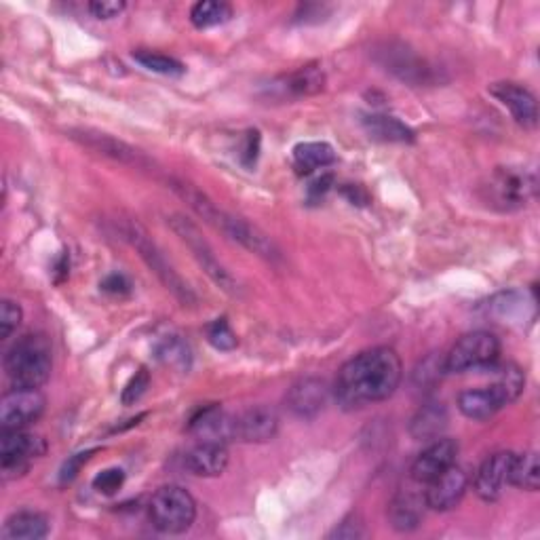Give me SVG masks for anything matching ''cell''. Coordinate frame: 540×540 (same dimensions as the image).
I'll return each mask as SVG.
<instances>
[{"mask_svg": "<svg viewBox=\"0 0 540 540\" xmlns=\"http://www.w3.org/2000/svg\"><path fill=\"white\" fill-rule=\"evenodd\" d=\"M403 378L399 355L389 346L363 351L346 361L334 384L340 408L359 410L395 395Z\"/></svg>", "mask_w": 540, "mask_h": 540, "instance_id": "1", "label": "cell"}, {"mask_svg": "<svg viewBox=\"0 0 540 540\" xmlns=\"http://www.w3.org/2000/svg\"><path fill=\"white\" fill-rule=\"evenodd\" d=\"M169 188L176 192V195L192 209L199 218H203L207 224H211L214 228H218L220 233H224L230 241L239 243L241 247H245L247 252H252L268 262H279L281 260V252L279 247L275 245V241L270 239L268 235H264L262 230L254 224H249L247 220L228 214V211L220 209L214 201H211L207 195L192 186L190 182L184 180H171Z\"/></svg>", "mask_w": 540, "mask_h": 540, "instance_id": "2", "label": "cell"}, {"mask_svg": "<svg viewBox=\"0 0 540 540\" xmlns=\"http://www.w3.org/2000/svg\"><path fill=\"white\" fill-rule=\"evenodd\" d=\"M53 368L51 344L43 334L19 338L5 355V372L13 389H41Z\"/></svg>", "mask_w": 540, "mask_h": 540, "instance_id": "3", "label": "cell"}, {"mask_svg": "<svg viewBox=\"0 0 540 540\" xmlns=\"http://www.w3.org/2000/svg\"><path fill=\"white\" fill-rule=\"evenodd\" d=\"M121 235L123 239L138 252V256L144 260V264L152 270L157 279L176 296L184 306L197 304V294L192 292L190 285L180 277L176 268L165 258V254L159 249V245L150 239L146 228L135 220H123L121 222Z\"/></svg>", "mask_w": 540, "mask_h": 540, "instance_id": "4", "label": "cell"}, {"mask_svg": "<svg viewBox=\"0 0 540 540\" xmlns=\"http://www.w3.org/2000/svg\"><path fill=\"white\" fill-rule=\"evenodd\" d=\"M481 190H484V199L492 207L500 211H515L534 201L538 178L526 167H498Z\"/></svg>", "mask_w": 540, "mask_h": 540, "instance_id": "5", "label": "cell"}, {"mask_svg": "<svg viewBox=\"0 0 540 540\" xmlns=\"http://www.w3.org/2000/svg\"><path fill=\"white\" fill-rule=\"evenodd\" d=\"M152 526L163 534H182L197 519V503L182 486H165L157 490L148 505Z\"/></svg>", "mask_w": 540, "mask_h": 540, "instance_id": "6", "label": "cell"}, {"mask_svg": "<svg viewBox=\"0 0 540 540\" xmlns=\"http://www.w3.org/2000/svg\"><path fill=\"white\" fill-rule=\"evenodd\" d=\"M167 222H169L173 233H176L188 245L192 256H195V260L201 264L207 277L214 281L222 289V292H226L230 296H239L241 294L239 281L230 275V270L216 258L214 249H211L207 239L201 235V230L184 216H171Z\"/></svg>", "mask_w": 540, "mask_h": 540, "instance_id": "7", "label": "cell"}, {"mask_svg": "<svg viewBox=\"0 0 540 540\" xmlns=\"http://www.w3.org/2000/svg\"><path fill=\"white\" fill-rule=\"evenodd\" d=\"M500 357V342L490 332H471L462 336L450 353L443 357V372L465 374L471 370L490 368Z\"/></svg>", "mask_w": 540, "mask_h": 540, "instance_id": "8", "label": "cell"}, {"mask_svg": "<svg viewBox=\"0 0 540 540\" xmlns=\"http://www.w3.org/2000/svg\"><path fill=\"white\" fill-rule=\"evenodd\" d=\"M374 60L391 74H395L399 81L410 83L414 87H429L437 85L439 72L427 62L416 55L410 47L399 43H384L374 51Z\"/></svg>", "mask_w": 540, "mask_h": 540, "instance_id": "9", "label": "cell"}, {"mask_svg": "<svg viewBox=\"0 0 540 540\" xmlns=\"http://www.w3.org/2000/svg\"><path fill=\"white\" fill-rule=\"evenodd\" d=\"M47 452V443L26 429L3 431L0 437V462H3L5 479L24 475L30 467V460L43 456Z\"/></svg>", "mask_w": 540, "mask_h": 540, "instance_id": "10", "label": "cell"}, {"mask_svg": "<svg viewBox=\"0 0 540 540\" xmlns=\"http://www.w3.org/2000/svg\"><path fill=\"white\" fill-rule=\"evenodd\" d=\"M45 412V397L38 389H13L0 401L3 431L26 429Z\"/></svg>", "mask_w": 540, "mask_h": 540, "instance_id": "11", "label": "cell"}, {"mask_svg": "<svg viewBox=\"0 0 540 540\" xmlns=\"http://www.w3.org/2000/svg\"><path fill=\"white\" fill-rule=\"evenodd\" d=\"M513 456V452H496L481 462L473 479V490L481 500L494 503L503 496L505 488L511 486Z\"/></svg>", "mask_w": 540, "mask_h": 540, "instance_id": "12", "label": "cell"}, {"mask_svg": "<svg viewBox=\"0 0 540 540\" xmlns=\"http://www.w3.org/2000/svg\"><path fill=\"white\" fill-rule=\"evenodd\" d=\"M515 397L513 393L494 380L490 387L481 389H469L465 393H460L458 397V410L471 420H490L496 412H500L505 405L513 403Z\"/></svg>", "mask_w": 540, "mask_h": 540, "instance_id": "13", "label": "cell"}, {"mask_svg": "<svg viewBox=\"0 0 540 540\" xmlns=\"http://www.w3.org/2000/svg\"><path fill=\"white\" fill-rule=\"evenodd\" d=\"M458 456V443L454 439L437 437L433 439L431 446L427 450H422L418 458L412 465V479L420 486H427L429 481L439 477L441 473H446L450 467L456 465Z\"/></svg>", "mask_w": 540, "mask_h": 540, "instance_id": "14", "label": "cell"}, {"mask_svg": "<svg viewBox=\"0 0 540 540\" xmlns=\"http://www.w3.org/2000/svg\"><path fill=\"white\" fill-rule=\"evenodd\" d=\"M70 138L81 142L83 146L104 154V157L119 161L123 165H131V167H148L150 161L146 159V154L135 150L133 146H129L123 140L112 138L108 133H100V131H91V129H72Z\"/></svg>", "mask_w": 540, "mask_h": 540, "instance_id": "15", "label": "cell"}, {"mask_svg": "<svg viewBox=\"0 0 540 540\" xmlns=\"http://www.w3.org/2000/svg\"><path fill=\"white\" fill-rule=\"evenodd\" d=\"M469 488V477L460 467H450L446 473H441L433 481L427 484V490H424V503H427V509L431 511H452L462 496H465Z\"/></svg>", "mask_w": 540, "mask_h": 540, "instance_id": "16", "label": "cell"}, {"mask_svg": "<svg viewBox=\"0 0 540 540\" xmlns=\"http://www.w3.org/2000/svg\"><path fill=\"white\" fill-rule=\"evenodd\" d=\"M279 433V416L275 410L256 405L233 416V437L245 443H266Z\"/></svg>", "mask_w": 540, "mask_h": 540, "instance_id": "17", "label": "cell"}, {"mask_svg": "<svg viewBox=\"0 0 540 540\" xmlns=\"http://www.w3.org/2000/svg\"><path fill=\"white\" fill-rule=\"evenodd\" d=\"M327 401H330V389L319 378H302L289 389L285 399L289 412L304 420L319 416L325 410Z\"/></svg>", "mask_w": 540, "mask_h": 540, "instance_id": "18", "label": "cell"}, {"mask_svg": "<svg viewBox=\"0 0 540 540\" xmlns=\"http://www.w3.org/2000/svg\"><path fill=\"white\" fill-rule=\"evenodd\" d=\"M490 93L511 112V117L522 127H534L538 123V104L526 87L503 81L494 83L490 87Z\"/></svg>", "mask_w": 540, "mask_h": 540, "instance_id": "19", "label": "cell"}, {"mask_svg": "<svg viewBox=\"0 0 540 540\" xmlns=\"http://www.w3.org/2000/svg\"><path fill=\"white\" fill-rule=\"evenodd\" d=\"M230 454L224 441H199L195 448L186 454V467L192 475L199 477H218L226 471Z\"/></svg>", "mask_w": 540, "mask_h": 540, "instance_id": "20", "label": "cell"}, {"mask_svg": "<svg viewBox=\"0 0 540 540\" xmlns=\"http://www.w3.org/2000/svg\"><path fill=\"white\" fill-rule=\"evenodd\" d=\"M273 87L281 98H308V95H317L325 89V72L315 64H308L281 76Z\"/></svg>", "mask_w": 540, "mask_h": 540, "instance_id": "21", "label": "cell"}, {"mask_svg": "<svg viewBox=\"0 0 540 540\" xmlns=\"http://www.w3.org/2000/svg\"><path fill=\"white\" fill-rule=\"evenodd\" d=\"M427 503H424V494H416L412 490H401L389 507L391 526L399 532H412L422 524Z\"/></svg>", "mask_w": 540, "mask_h": 540, "instance_id": "22", "label": "cell"}, {"mask_svg": "<svg viewBox=\"0 0 540 540\" xmlns=\"http://www.w3.org/2000/svg\"><path fill=\"white\" fill-rule=\"evenodd\" d=\"M49 534L47 517L36 511H19L11 515L3 526L7 540H41Z\"/></svg>", "mask_w": 540, "mask_h": 540, "instance_id": "23", "label": "cell"}, {"mask_svg": "<svg viewBox=\"0 0 540 540\" xmlns=\"http://www.w3.org/2000/svg\"><path fill=\"white\" fill-rule=\"evenodd\" d=\"M448 420L450 418H448L446 405L433 401V403L422 405V408L416 412L410 431L414 439L418 441H433L443 433V429L448 427Z\"/></svg>", "mask_w": 540, "mask_h": 540, "instance_id": "24", "label": "cell"}, {"mask_svg": "<svg viewBox=\"0 0 540 540\" xmlns=\"http://www.w3.org/2000/svg\"><path fill=\"white\" fill-rule=\"evenodd\" d=\"M336 163V152L325 142H302L294 148V167L300 176H311V173L325 169Z\"/></svg>", "mask_w": 540, "mask_h": 540, "instance_id": "25", "label": "cell"}, {"mask_svg": "<svg viewBox=\"0 0 540 540\" xmlns=\"http://www.w3.org/2000/svg\"><path fill=\"white\" fill-rule=\"evenodd\" d=\"M363 127L368 131L370 138L380 140V142H391V144H410L414 142V131L401 123L395 117H387V114H370V117L363 119Z\"/></svg>", "mask_w": 540, "mask_h": 540, "instance_id": "26", "label": "cell"}, {"mask_svg": "<svg viewBox=\"0 0 540 540\" xmlns=\"http://www.w3.org/2000/svg\"><path fill=\"white\" fill-rule=\"evenodd\" d=\"M511 486L519 490L536 492L540 486V462L536 452H524L513 456Z\"/></svg>", "mask_w": 540, "mask_h": 540, "instance_id": "27", "label": "cell"}, {"mask_svg": "<svg viewBox=\"0 0 540 540\" xmlns=\"http://www.w3.org/2000/svg\"><path fill=\"white\" fill-rule=\"evenodd\" d=\"M157 359L171 370L188 372L192 365V351L180 336H167L157 344Z\"/></svg>", "mask_w": 540, "mask_h": 540, "instance_id": "28", "label": "cell"}, {"mask_svg": "<svg viewBox=\"0 0 540 540\" xmlns=\"http://www.w3.org/2000/svg\"><path fill=\"white\" fill-rule=\"evenodd\" d=\"M233 17V7L218 0H201V3L192 5L190 9V22L195 28H214L226 24Z\"/></svg>", "mask_w": 540, "mask_h": 540, "instance_id": "29", "label": "cell"}, {"mask_svg": "<svg viewBox=\"0 0 540 540\" xmlns=\"http://www.w3.org/2000/svg\"><path fill=\"white\" fill-rule=\"evenodd\" d=\"M133 60L138 62L142 68L157 72V74H165V76H182L186 72L184 64L178 62L176 57H169L165 53H157V51H148V49H138L133 51Z\"/></svg>", "mask_w": 540, "mask_h": 540, "instance_id": "30", "label": "cell"}, {"mask_svg": "<svg viewBox=\"0 0 540 540\" xmlns=\"http://www.w3.org/2000/svg\"><path fill=\"white\" fill-rule=\"evenodd\" d=\"M207 340L218 351H233V349H237V344H239L235 332L230 330L226 319H216L214 323L207 325Z\"/></svg>", "mask_w": 540, "mask_h": 540, "instance_id": "31", "label": "cell"}, {"mask_svg": "<svg viewBox=\"0 0 540 540\" xmlns=\"http://www.w3.org/2000/svg\"><path fill=\"white\" fill-rule=\"evenodd\" d=\"M22 317V306L13 300H3V306H0V338H11L19 323H22Z\"/></svg>", "mask_w": 540, "mask_h": 540, "instance_id": "32", "label": "cell"}, {"mask_svg": "<svg viewBox=\"0 0 540 540\" xmlns=\"http://www.w3.org/2000/svg\"><path fill=\"white\" fill-rule=\"evenodd\" d=\"M123 484H125V471L117 467L106 469L93 477V488L106 496L117 494L123 488Z\"/></svg>", "mask_w": 540, "mask_h": 540, "instance_id": "33", "label": "cell"}, {"mask_svg": "<svg viewBox=\"0 0 540 540\" xmlns=\"http://www.w3.org/2000/svg\"><path fill=\"white\" fill-rule=\"evenodd\" d=\"M150 387V374L146 368L135 372V376L127 382V387L123 389V395H121V401L125 405H133L135 401H140L142 395L146 393V389Z\"/></svg>", "mask_w": 540, "mask_h": 540, "instance_id": "34", "label": "cell"}, {"mask_svg": "<svg viewBox=\"0 0 540 540\" xmlns=\"http://www.w3.org/2000/svg\"><path fill=\"white\" fill-rule=\"evenodd\" d=\"M98 452V450H87V452H79V454H74L70 456L66 462H64V467L60 471V481L62 484H70V481H74L76 477H79L81 469L87 465V462L91 460V456Z\"/></svg>", "mask_w": 540, "mask_h": 540, "instance_id": "35", "label": "cell"}, {"mask_svg": "<svg viewBox=\"0 0 540 540\" xmlns=\"http://www.w3.org/2000/svg\"><path fill=\"white\" fill-rule=\"evenodd\" d=\"M125 3L121 0H93L89 3V13L98 19H112L125 11Z\"/></svg>", "mask_w": 540, "mask_h": 540, "instance_id": "36", "label": "cell"}, {"mask_svg": "<svg viewBox=\"0 0 540 540\" xmlns=\"http://www.w3.org/2000/svg\"><path fill=\"white\" fill-rule=\"evenodd\" d=\"M441 374H446V372H443V361L437 363L435 357H429L427 361L420 363V368L414 372V380L418 384H429V382L439 380Z\"/></svg>", "mask_w": 540, "mask_h": 540, "instance_id": "37", "label": "cell"}, {"mask_svg": "<svg viewBox=\"0 0 540 540\" xmlns=\"http://www.w3.org/2000/svg\"><path fill=\"white\" fill-rule=\"evenodd\" d=\"M363 532V524H359L357 517H349L344 519L340 526H336V530L330 534V538H340V540H355L361 538Z\"/></svg>", "mask_w": 540, "mask_h": 540, "instance_id": "38", "label": "cell"}, {"mask_svg": "<svg viewBox=\"0 0 540 540\" xmlns=\"http://www.w3.org/2000/svg\"><path fill=\"white\" fill-rule=\"evenodd\" d=\"M102 289L112 296H127L131 292V281L121 273H112L102 281Z\"/></svg>", "mask_w": 540, "mask_h": 540, "instance_id": "39", "label": "cell"}, {"mask_svg": "<svg viewBox=\"0 0 540 540\" xmlns=\"http://www.w3.org/2000/svg\"><path fill=\"white\" fill-rule=\"evenodd\" d=\"M332 184H334L332 173H321V176L315 178L311 186H308V197H311L313 201H321L327 192L332 190Z\"/></svg>", "mask_w": 540, "mask_h": 540, "instance_id": "40", "label": "cell"}, {"mask_svg": "<svg viewBox=\"0 0 540 540\" xmlns=\"http://www.w3.org/2000/svg\"><path fill=\"white\" fill-rule=\"evenodd\" d=\"M258 152H260V133L258 131H249L247 138H245V152H243V163L247 167H252L258 159Z\"/></svg>", "mask_w": 540, "mask_h": 540, "instance_id": "41", "label": "cell"}, {"mask_svg": "<svg viewBox=\"0 0 540 540\" xmlns=\"http://www.w3.org/2000/svg\"><path fill=\"white\" fill-rule=\"evenodd\" d=\"M344 195L349 197V201L355 205H365L368 203V195H365V192L359 188V186H346L344 188Z\"/></svg>", "mask_w": 540, "mask_h": 540, "instance_id": "42", "label": "cell"}]
</instances>
